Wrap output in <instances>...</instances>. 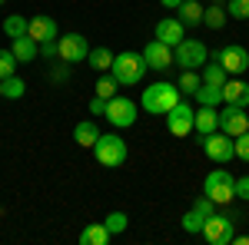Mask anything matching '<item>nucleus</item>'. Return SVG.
<instances>
[{
    "label": "nucleus",
    "mask_w": 249,
    "mask_h": 245,
    "mask_svg": "<svg viewBox=\"0 0 249 245\" xmlns=\"http://www.w3.org/2000/svg\"><path fill=\"white\" fill-rule=\"evenodd\" d=\"M146 70H150V66H146V57H143V53H133V50L116 53L113 66H110V73H113V80L120 86H140Z\"/></svg>",
    "instance_id": "nucleus-1"
},
{
    "label": "nucleus",
    "mask_w": 249,
    "mask_h": 245,
    "mask_svg": "<svg viewBox=\"0 0 249 245\" xmlns=\"http://www.w3.org/2000/svg\"><path fill=\"white\" fill-rule=\"evenodd\" d=\"M179 86L176 83H153V86H146L143 90V110L146 113H156V116H166L179 103Z\"/></svg>",
    "instance_id": "nucleus-2"
},
{
    "label": "nucleus",
    "mask_w": 249,
    "mask_h": 245,
    "mask_svg": "<svg viewBox=\"0 0 249 245\" xmlns=\"http://www.w3.org/2000/svg\"><path fill=\"white\" fill-rule=\"evenodd\" d=\"M93 156H96V163H100V166L116 169V166H123V163H126L130 149H126V139H120L116 132H107V136H100V139H96Z\"/></svg>",
    "instance_id": "nucleus-3"
},
{
    "label": "nucleus",
    "mask_w": 249,
    "mask_h": 245,
    "mask_svg": "<svg viewBox=\"0 0 249 245\" xmlns=\"http://www.w3.org/2000/svg\"><path fill=\"white\" fill-rule=\"evenodd\" d=\"M173 63H176L179 70H203V63H210V50H206L203 40L186 37L183 43L173 47Z\"/></svg>",
    "instance_id": "nucleus-4"
},
{
    "label": "nucleus",
    "mask_w": 249,
    "mask_h": 245,
    "mask_svg": "<svg viewBox=\"0 0 249 245\" xmlns=\"http://www.w3.org/2000/svg\"><path fill=\"white\" fill-rule=\"evenodd\" d=\"M203 196H210L216 206H226L236 199V179L230 176V169H213L203 179Z\"/></svg>",
    "instance_id": "nucleus-5"
},
{
    "label": "nucleus",
    "mask_w": 249,
    "mask_h": 245,
    "mask_svg": "<svg viewBox=\"0 0 249 245\" xmlns=\"http://www.w3.org/2000/svg\"><path fill=\"white\" fill-rule=\"evenodd\" d=\"M103 116L113 130H130L136 123V103L126 99V96H113V99H107V113Z\"/></svg>",
    "instance_id": "nucleus-6"
},
{
    "label": "nucleus",
    "mask_w": 249,
    "mask_h": 245,
    "mask_svg": "<svg viewBox=\"0 0 249 245\" xmlns=\"http://www.w3.org/2000/svg\"><path fill=\"white\" fill-rule=\"evenodd\" d=\"M203 152L210 156L213 163H219V166H226L232 156H236V139L226 136L223 130L210 132V136H203Z\"/></svg>",
    "instance_id": "nucleus-7"
},
{
    "label": "nucleus",
    "mask_w": 249,
    "mask_h": 245,
    "mask_svg": "<svg viewBox=\"0 0 249 245\" xmlns=\"http://www.w3.org/2000/svg\"><path fill=\"white\" fill-rule=\"evenodd\" d=\"M203 239L210 245H230L236 239V232H232V219L230 215H223V212H213L210 219L203 222Z\"/></svg>",
    "instance_id": "nucleus-8"
},
{
    "label": "nucleus",
    "mask_w": 249,
    "mask_h": 245,
    "mask_svg": "<svg viewBox=\"0 0 249 245\" xmlns=\"http://www.w3.org/2000/svg\"><path fill=\"white\" fill-rule=\"evenodd\" d=\"M193 126H196V110H193L190 103H176L170 113H166V130H170V136H176V139H183V136H190Z\"/></svg>",
    "instance_id": "nucleus-9"
},
{
    "label": "nucleus",
    "mask_w": 249,
    "mask_h": 245,
    "mask_svg": "<svg viewBox=\"0 0 249 245\" xmlns=\"http://www.w3.org/2000/svg\"><path fill=\"white\" fill-rule=\"evenodd\" d=\"M216 63H223V70L230 76H243L249 70V50L243 43H230V47L216 50Z\"/></svg>",
    "instance_id": "nucleus-10"
},
{
    "label": "nucleus",
    "mask_w": 249,
    "mask_h": 245,
    "mask_svg": "<svg viewBox=\"0 0 249 245\" xmlns=\"http://www.w3.org/2000/svg\"><path fill=\"white\" fill-rule=\"evenodd\" d=\"M57 47L63 63H83L90 57V43H87L83 33H63V37H57Z\"/></svg>",
    "instance_id": "nucleus-11"
},
{
    "label": "nucleus",
    "mask_w": 249,
    "mask_h": 245,
    "mask_svg": "<svg viewBox=\"0 0 249 245\" xmlns=\"http://www.w3.org/2000/svg\"><path fill=\"white\" fill-rule=\"evenodd\" d=\"M143 57H146V66H150V70H160V73L170 70V66H176V63H173V47H166L163 40H156V37L143 47Z\"/></svg>",
    "instance_id": "nucleus-12"
},
{
    "label": "nucleus",
    "mask_w": 249,
    "mask_h": 245,
    "mask_svg": "<svg viewBox=\"0 0 249 245\" xmlns=\"http://www.w3.org/2000/svg\"><path fill=\"white\" fill-rule=\"evenodd\" d=\"M219 130L226 132V136H239V132H246L249 130V116H246V110L243 106H223V113H219Z\"/></svg>",
    "instance_id": "nucleus-13"
},
{
    "label": "nucleus",
    "mask_w": 249,
    "mask_h": 245,
    "mask_svg": "<svg viewBox=\"0 0 249 245\" xmlns=\"http://www.w3.org/2000/svg\"><path fill=\"white\" fill-rule=\"evenodd\" d=\"M156 40H163L166 47H176V43H183L186 40V27L179 23V17H163L156 23Z\"/></svg>",
    "instance_id": "nucleus-14"
},
{
    "label": "nucleus",
    "mask_w": 249,
    "mask_h": 245,
    "mask_svg": "<svg viewBox=\"0 0 249 245\" xmlns=\"http://www.w3.org/2000/svg\"><path fill=\"white\" fill-rule=\"evenodd\" d=\"M223 103L249 110V83H243V80H226V86H223Z\"/></svg>",
    "instance_id": "nucleus-15"
},
{
    "label": "nucleus",
    "mask_w": 249,
    "mask_h": 245,
    "mask_svg": "<svg viewBox=\"0 0 249 245\" xmlns=\"http://www.w3.org/2000/svg\"><path fill=\"white\" fill-rule=\"evenodd\" d=\"M27 33L37 40V43H43V40H57L60 27H57L53 17H30V30H27Z\"/></svg>",
    "instance_id": "nucleus-16"
},
{
    "label": "nucleus",
    "mask_w": 249,
    "mask_h": 245,
    "mask_svg": "<svg viewBox=\"0 0 249 245\" xmlns=\"http://www.w3.org/2000/svg\"><path fill=\"white\" fill-rule=\"evenodd\" d=\"M193 130L199 132V136H210V132L219 130V110L216 106H199L196 110V126Z\"/></svg>",
    "instance_id": "nucleus-17"
},
{
    "label": "nucleus",
    "mask_w": 249,
    "mask_h": 245,
    "mask_svg": "<svg viewBox=\"0 0 249 245\" xmlns=\"http://www.w3.org/2000/svg\"><path fill=\"white\" fill-rule=\"evenodd\" d=\"M100 136H103V132L96 130L93 119H83V123H77V126H73V139H77V146H83V149H93Z\"/></svg>",
    "instance_id": "nucleus-18"
},
{
    "label": "nucleus",
    "mask_w": 249,
    "mask_h": 245,
    "mask_svg": "<svg viewBox=\"0 0 249 245\" xmlns=\"http://www.w3.org/2000/svg\"><path fill=\"white\" fill-rule=\"evenodd\" d=\"M10 50H14V57L20 60V63H30V60H37V50H40V43L30 33L27 37H17V40H10Z\"/></svg>",
    "instance_id": "nucleus-19"
},
{
    "label": "nucleus",
    "mask_w": 249,
    "mask_h": 245,
    "mask_svg": "<svg viewBox=\"0 0 249 245\" xmlns=\"http://www.w3.org/2000/svg\"><path fill=\"white\" fill-rule=\"evenodd\" d=\"M113 239V232L103 226V222H93V226H87L80 232V245H107Z\"/></svg>",
    "instance_id": "nucleus-20"
},
{
    "label": "nucleus",
    "mask_w": 249,
    "mask_h": 245,
    "mask_svg": "<svg viewBox=\"0 0 249 245\" xmlns=\"http://www.w3.org/2000/svg\"><path fill=\"white\" fill-rule=\"evenodd\" d=\"M203 3L199 0H183V7L176 10V17H179V23L183 27H196V23H203Z\"/></svg>",
    "instance_id": "nucleus-21"
},
{
    "label": "nucleus",
    "mask_w": 249,
    "mask_h": 245,
    "mask_svg": "<svg viewBox=\"0 0 249 245\" xmlns=\"http://www.w3.org/2000/svg\"><path fill=\"white\" fill-rule=\"evenodd\" d=\"M176 86H179L183 96H196V90L203 86V76H199V70H183L179 80H176Z\"/></svg>",
    "instance_id": "nucleus-22"
},
{
    "label": "nucleus",
    "mask_w": 249,
    "mask_h": 245,
    "mask_svg": "<svg viewBox=\"0 0 249 245\" xmlns=\"http://www.w3.org/2000/svg\"><path fill=\"white\" fill-rule=\"evenodd\" d=\"M230 20V14H226V7L223 3H213V7H206L203 10V23L210 27V30H223V23Z\"/></svg>",
    "instance_id": "nucleus-23"
},
{
    "label": "nucleus",
    "mask_w": 249,
    "mask_h": 245,
    "mask_svg": "<svg viewBox=\"0 0 249 245\" xmlns=\"http://www.w3.org/2000/svg\"><path fill=\"white\" fill-rule=\"evenodd\" d=\"M27 30H30V20H27V17H20V14H10V17L3 20V33H7L10 40L27 37Z\"/></svg>",
    "instance_id": "nucleus-24"
},
{
    "label": "nucleus",
    "mask_w": 249,
    "mask_h": 245,
    "mask_svg": "<svg viewBox=\"0 0 249 245\" xmlns=\"http://www.w3.org/2000/svg\"><path fill=\"white\" fill-rule=\"evenodd\" d=\"M199 76H203V83H213V86H226V80H230V73L223 70V63H203Z\"/></svg>",
    "instance_id": "nucleus-25"
},
{
    "label": "nucleus",
    "mask_w": 249,
    "mask_h": 245,
    "mask_svg": "<svg viewBox=\"0 0 249 245\" xmlns=\"http://www.w3.org/2000/svg\"><path fill=\"white\" fill-rule=\"evenodd\" d=\"M196 103H199V106H219V103H223V86L203 83V86L196 90Z\"/></svg>",
    "instance_id": "nucleus-26"
},
{
    "label": "nucleus",
    "mask_w": 249,
    "mask_h": 245,
    "mask_svg": "<svg viewBox=\"0 0 249 245\" xmlns=\"http://www.w3.org/2000/svg\"><path fill=\"white\" fill-rule=\"evenodd\" d=\"M87 60H90V66L100 70V73H110V66H113V53H110L107 47H93Z\"/></svg>",
    "instance_id": "nucleus-27"
},
{
    "label": "nucleus",
    "mask_w": 249,
    "mask_h": 245,
    "mask_svg": "<svg viewBox=\"0 0 249 245\" xmlns=\"http://www.w3.org/2000/svg\"><path fill=\"white\" fill-rule=\"evenodd\" d=\"M0 83H3V96H7V99H20V96L27 93V83H23L17 73L7 76V80H0Z\"/></svg>",
    "instance_id": "nucleus-28"
},
{
    "label": "nucleus",
    "mask_w": 249,
    "mask_h": 245,
    "mask_svg": "<svg viewBox=\"0 0 249 245\" xmlns=\"http://www.w3.org/2000/svg\"><path fill=\"white\" fill-rule=\"evenodd\" d=\"M203 222H206V215H203V212H196V209H190V212L183 215V232L196 235V232H203Z\"/></svg>",
    "instance_id": "nucleus-29"
},
{
    "label": "nucleus",
    "mask_w": 249,
    "mask_h": 245,
    "mask_svg": "<svg viewBox=\"0 0 249 245\" xmlns=\"http://www.w3.org/2000/svg\"><path fill=\"white\" fill-rule=\"evenodd\" d=\"M17 63L20 60L14 57V50H0V80H7V76L17 73Z\"/></svg>",
    "instance_id": "nucleus-30"
},
{
    "label": "nucleus",
    "mask_w": 249,
    "mask_h": 245,
    "mask_svg": "<svg viewBox=\"0 0 249 245\" xmlns=\"http://www.w3.org/2000/svg\"><path fill=\"white\" fill-rule=\"evenodd\" d=\"M103 226L110 229L113 235H120V232H126V226H130V219H126V212H110V215L103 219Z\"/></svg>",
    "instance_id": "nucleus-31"
},
{
    "label": "nucleus",
    "mask_w": 249,
    "mask_h": 245,
    "mask_svg": "<svg viewBox=\"0 0 249 245\" xmlns=\"http://www.w3.org/2000/svg\"><path fill=\"white\" fill-rule=\"evenodd\" d=\"M116 86H120V83L113 80V73H107V76H100V83H96L93 90H96V96H103V99H113Z\"/></svg>",
    "instance_id": "nucleus-32"
},
{
    "label": "nucleus",
    "mask_w": 249,
    "mask_h": 245,
    "mask_svg": "<svg viewBox=\"0 0 249 245\" xmlns=\"http://www.w3.org/2000/svg\"><path fill=\"white\" fill-rule=\"evenodd\" d=\"M226 14L232 20H249V0H230L226 3Z\"/></svg>",
    "instance_id": "nucleus-33"
},
{
    "label": "nucleus",
    "mask_w": 249,
    "mask_h": 245,
    "mask_svg": "<svg viewBox=\"0 0 249 245\" xmlns=\"http://www.w3.org/2000/svg\"><path fill=\"white\" fill-rule=\"evenodd\" d=\"M193 209H196V212H203V215H206V219H210L213 212H216V202H213L210 196H199V199H196V202H193Z\"/></svg>",
    "instance_id": "nucleus-34"
},
{
    "label": "nucleus",
    "mask_w": 249,
    "mask_h": 245,
    "mask_svg": "<svg viewBox=\"0 0 249 245\" xmlns=\"http://www.w3.org/2000/svg\"><path fill=\"white\" fill-rule=\"evenodd\" d=\"M236 156H239V159H246V163H249V130L236 136Z\"/></svg>",
    "instance_id": "nucleus-35"
},
{
    "label": "nucleus",
    "mask_w": 249,
    "mask_h": 245,
    "mask_svg": "<svg viewBox=\"0 0 249 245\" xmlns=\"http://www.w3.org/2000/svg\"><path fill=\"white\" fill-rule=\"evenodd\" d=\"M40 57H43V60L60 57V47H57V40H43V43H40Z\"/></svg>",
    "instance_id": "nucleus-36"
},
{
    "label": "nucleus",
    "mask_w": 249,
    "mask_h": 245,
    "mask_svg": "<svg viewBox=\"0 0 249 245\" xmlns=\"http://www.w3.org/2000/svg\"><path fill=\"white\" fill-rule=\"evenodd\" d=\"M236 199H246L249 202V176H239L236 179Z\"/></svg>",
    "instance_id": "nucleus-37"
},
{
    "label": "nucleus",
    "mask_w": 249,
    "mask_h": 245,
    "mask_svg": "<svg viewBox=\"0 0 249 245\" xmlns=\"http://www.w3.org/2000/svg\"><path fill=\"white\" fill-rule=\"evenodd\" d=\"M90 113H93V116L107 113V99H103V96H93V99H90Z\"/></svg>",
    "instance_id": "nucleus-38"
},
{
    "label": "nucleus",
    "mask_w": 249,
    "mask_h": 245,
    "mask_svg": "<svg viewBox=\"0 0 249 245\" xmlns=\"http://www.w3.org/2000/svg\"><path fill=\"white\" fill-rule=\"evenodd\" d=\"M160 3H163L166 10H179V7H183V0H160Z\"/></svg>",
    "instance_id": "nucleus-39"
},
{
    "label": "nucleus",
    "mask_w": 249,
    "mask_h": 245,
    "mask_svg": "<svg viewBox=\"0 0 249 245\" xmlns=\"http://www.w3.org/2000/svg\"><path fill=\"white\" fill-rule=\"evenodd\" d=\"M0 99H3V83H0Z\"/></svg>",
    "instance_id": "nucleus-40"
},
{
    "label": "nucleus",
    "mask_w": 249,
    "mask_h": 245,
    "mask_svg": "<svg viewBox=\"0 0 249 245\" xmlns=\"http://www.w3.org/2000/svg\"><path fill=\"white\" fill-rule=\"evenodd\" d=\"M3 3H7V0H0V7H3Z\"/></svg>",
    "instance_id": "nucleus-41"
}]
</instances>
